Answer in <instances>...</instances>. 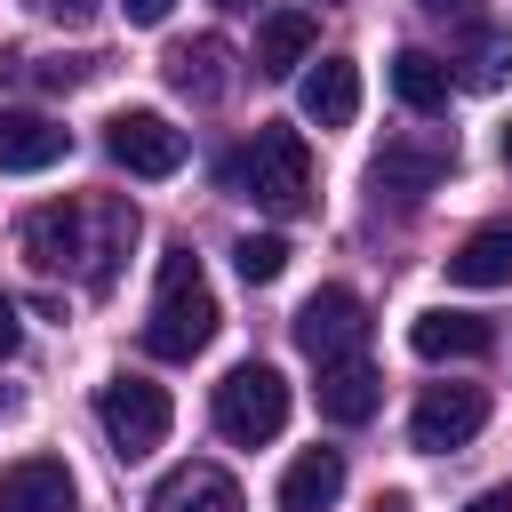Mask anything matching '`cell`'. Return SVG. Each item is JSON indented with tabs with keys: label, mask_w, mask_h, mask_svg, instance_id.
<instances>
[{
	"label": "cell",
	"mask_w": 512,
	"mask_h": 512,
	"mask_svg": "<svg viewBox=\"0 0 512 512\" xmlns=\"http://www.w3.org/2000/svg\"><path fill=\"white\" fill-rule=\"evenodd\" d=\"M376 512H408V504H376Z\"/></svg>",
	"instance_id": "cell-32"
},
{
	"label": "cell",
	"mask_w": 512,
	"mask_h": 512,
	"mask_svg": "<svg viewBox=\"0 0 512 512\" xmlns=\"http://www.w3.org/2000/svg\"><path fill=\"white\" fill-rule=\"evenodd\" d=\"M464 512H512V488H480V496H472Z\"/></svg>",
	"instance_id": "cell-26"
},
{
	"label": "cell",
	"mask_w": 512,
	"mask_h": 512,
	"mask_svg": "<svg viewBox=\"0 0 512 512\" xmlns=\"http://www.w3.org/2000/svg\"><path fill=\"white\" fill-rule=\"evenodd\" d=\"M80 488L64 472V456H24L0 472V512H72Z\"/></svg>",
	"instance_id": "cell-12"
},
{
	"label": "cell",
	"mask_w": 512,
	"mask_h": 512,
	"mask_svg": "<svg viewBox=\"0 0 512 512\" xmlns=\"http://www.w3.org/2000/svg\"><path fill=\"white\" fill-rule=\"evenodd\" d=\"M224 184H232L248 208H264V216L296 224V216L312 208V152H304V136H296V128L264 120V128L224 160Z\"/></svg>",
	"instance_id": "cell-2"
},
{
	"label": "cell",
	"mask_w": 512,
	"mask_h": 512,
	"mask_svg": "<svg viewBox=\"0 0 512 512\" xmlns=\"http://www.w3.org/2000/svg\"><path fill=\"white\" fill-rule=\"evenodd\" d=\"M280 424H288V376L272 360H240L216 384V432L232 448H264V440H280Z\"/></svg>",
	"instance_id": "cell-4"
},
{
	"label": "cell",
	"mask_w": 512,
	"mask_h": 512,
	"mask_svg": "<svg viewBox=\"0 0 512 512\" xmlns=\"http://www.w3.org/2000/svg\"><path fill=\"white\" fill-rule=\"evenodd\" d=\"M216 8H256V0H216Z\"/></svg>",
	"instance_id": "cell-30"
},
{
	"label": "cell",
	"mask_w": 512,
	"mask_h": 512,
	"mask_svg": "<svg viewBox=\"0 0 512 512\" xmlns=\"http://www.w3.org/2000/svg\"><path fill=\"white\" fill-rule=\"evenodd\" d=\"M320 416L328 424H368L376 416V400H384V384H376V368L352 352V360H320Z\"/></svg>",
	"instance_id": "cell-16"
},
{
	"label": "cell",
	"mask_w": 512,
	"mask_h": 512,
	"mask_svg": "<svg viewBox=\"0 0 512 512\" xmlns=\"http://www.w3.org/2000/svg\"><path fill=\"white\" fill-rule=\"evenodd\" d=\"M16 240H24V256H32L40 272H64V280H80L88 296H104V288L120 280L128 248H136V208H128L120 192L48 200V208H32V216L16 224Z\"/></svg>",
	"instance_id": "cell-1"
},
{
	"label": "cell",
	"mask_w": 512,
	"mask_h": 512,
	"mask_svg": "<svg viewBox=\"0 0 512 512\" xmlns=\"http://www.w3.org/2000/svg\"><path fill=\"white\" fill-rule=\"evenodd\" d=\"M8 416H16V392H8V384H0V424H8Z\"/></svg>",
	"instance_id": "cell-29"
},
{
	"label": "cell",
	"mask_w": 512,
	"mask_h": 512,
	"mask_svg": "<svg viewBox=\"0 0 512 512\" xmlns=\"http://www.w3.org/2000/svg\"><path fill=\"white\" fill-rule=\"evenodd\" d=\"M160 72H168V88H176V96H192V104H224V96H232V48H224L216 32L176 40Z\"/></svg>",
	"instance_id": "cell-10"
},
{
	"label": "cell",
	"mask_w": 512,
	"mask_h": 512,
	"mask_svg": "<svg viewBox=\"0 0 512 512\" xmlns=\"http://www.w3.org/2000/svg\"><path fill=\"white\" fill-rule=\"evenodd\" d=\"M232 264H240V280H248V288H264V280H280V272H288V240H280V232H248V240L232 248Z\"/></svg>",
	"instance_id": "cell-23"
},
{
	"label": "cell",
	"mask_w": 512,
	"mask_h": 512,
	"mask_svg": "<svg viewBox=\"0 0 512 512\" xmlns=\"http://www.w3.org/2000/svg\"><path fill=\"white\" fill-rule=\"evenodd\" d=\"M416 8H424V16H464L472 0H416Z\"/></svg>",
	"instance_id": "cell-28"
},
{
	"label": "cell",
	"mask_w": 512,
	"mask_h": 512,
	"mask_svg": "<svg viewBox=\"0 0 512 512\" xmlns=\"http://www.w3.org/2000/svg\"><path fill=\"white\" fill-rule=\"evenodd\" d=\"M144 512H240V480L224 464H176Z\"/></svg>",
	"instance_id": "cell-14"
},
{
	"label": "cell",
	"mask_w": 512,
	"mask_h": 512,
	"mask_svg": "<svg viewBox=\"0 0 512 512\" xmlns=\"http://www.w3.org/2000/svg\"><path fill=\"white\" fill-rule=\"evenodd\" d=\"M216 288H208V272H200V256L192 248H168L160 256V280H152V312H144V352L152 360H192V352H208V336H216Z\"/></svg>",
	"instance_id": "cell-3"
},
{
	"label": "cell",
	"mask_w": 512,
	"mask_h": 512,
	"mask_svg": "<svg viewBox=\"0 0 512 512\" xmlns=\"http://www.w3.org/2000/svg\"><path fill=\"white\" fill-rule=\"evenodd\" d=\"M448 88H456V72H448L440 56H424V48H400V56H392V96H400L408 112H440Z\"/></svg>",
	"instance_id": "cell-20"
},
{
	"label": "cell",
	"mask_w": 512,
	"mask_h": 512,
	"mask_svg": "<svg viewBox=\"0 0 512 512\" xmlns=\"http://www.w3.org/2000/svg\"><path fill=\"white\" fill-rule=\"evenodd\" d=\"M344 496V456L336 448H304L280 480V512H328Z\"/></svg>",
	"instance_id": "cell-17"
},
{
	"label": "cell",
	"mask_w": 512,
	"mask_h": 512,
	"mask_svg": "<svg viewBox=\"0 0 512 512\" xmlns=\"http://www.w3.org/2000/svg\"><path fill=\"white\" fill-rule=\"evenodd\" d=\"M296 64H312V16H304V8H280V16H264V32H256V72H264V80H288Z\"/></svg>",
	"instance_id": "cell-19"
},
{
	"label": "cell",
	"mask_w": 512,
	"mask_h": 512,
	"mask_svg": "<svg viewBox=\"0 0 512 512\" xmlns=\"http://www.w3.org/2000/svg\"><path fill=\"white\" fill-rule=\"evenodd\" d=\"M40 16H56V24H88L96 16V0H32Z\"/></svg>",
	"instance_id": "cell-24"
},
{
	"label": "cell",
	"mask_w": 512,
	"mask_h": 512,
	"mask_svg": "<svg viewBox=\"0 0 512 512\" xmlns=\"http://www.w3.org/2000/svg\"><path fill=\"white\" fill-rule=\"evenodd\" d=\"M488 344H496V328L480 312H416V328H408L416 360H480Z\"/></svg>",
	"instance_id": "cell-15"
},
{
	"label": "cell",
	"mask_w": 512,
	"mask_h": 512,
	"mask_svg": "<svg viewBox=\"0 0 512 512\" xmlns=\"http://www.w3.org/2000/svg\"><path fill=\"white\" fill-rule=\"evenodd\" d=\"M296 104H304L312 128H352V112H360V64L352 56H320L296 80Z\"/></svg>",
	"instance_id": "cell-11"
},
{
	"label": "cell",
	"mask_w": 512,
	"mask_h": 512,
	"mask_svg": "<svg viewBox=\"0 0 512 512\" xmlns=\"http://www.w3.org/2000/svg\"><path fill=\"white\" fill-rule=\"evenodd\" d=\"M456 80H464V88H480V96H488V88H504V80H512V32H496V24H488V32H472V40H464V72H456Z\"/></svg>",
	"instance_id": "cell-21"
},
{
	"label": "cell",
	"mask_w": 512,
	"mask_h": 512,
	"mask_svg": "<svg viewBox=\"0 0 512 512\" xmlns=\"http://www.w3.org/2000/svg\"><path fill=\"white\" fill-rule=\"evenodd\" d=\"M456 168V136H440V128H416V136H392L384 152H376V192H392V200H424L440 176Z\"/></svg>",
	"instance_id": "cell-6"
},
{
	"label": "cell",
	"mask_w": 512,
	"mask_h": 512,
	"mask_svg": "<svg viewBox=\"0 0 512 512\" xmlns=\"http://www.w3.org/2000/svg\"><path fill=\"white\" fill-rule=\"evenodd\" d=\"M104 152L128 176H176L184 168V128H168L160 112H112L104 120Z\"/></svg>",
	"instance_id": "cell-9"
},
{
	"label": "cell",
	"mask_w": 512,
	"mask_h": 512,
	"mask_svg": "<svg viewBox=\"0 0 512 512\" xmlns=\"http://www.w3.org/2000/svg\"><path fill=\"white\" fill-rule=\"evenodd\" d=\"M504 160H512V128H504Z\"/></svg>",
	"instance_id": "cell-31"
},
{
	"label": "cell",
	"mask_w": 512,
	"mask_h": 512,
	"mask_svg": "<svg viewBox=\"0 0 512 512\" xmlns=\"http://www.w3.org/2000/svg\"><path fill=\"white\" fill-rule=\"evenodd\" d=\"M72 152V136L48 120V112H0V168L8 176H40Z\"/></svg>",
	"instance_id": "cell-13"
},
{
	"label": "cell",
	"mask_w": 512,
	"mask_h": 512,
	"mask_svg": "<svg viewBox=\"0 0 512 512\" xmlns=\"http://www.w3.org/2000/svg\"><path fill=\"white\" fill-rule=\"evenodd\" d=\"M448 280H456V288H504V280H512V224H480V232L448 256Z\"/></svg>",
	"instance_id": "cell-18"
},
{
	"label": "cell",
	"mask_w": 512,
	"mask_h": 512,
	"mask_svg": "<svg viewBox=\"0 0 512 512\" xmlns=\"http://www.w3.org/2000/svg\"><path fill=\"white\" fill-rule=\"evenodd\" d=\"M16 336H24V328H16V304H8V296H0V360H8V352H16Z\"/></svg>",
	"instance_id": "cell-27"
},
{
	"label": "cell",
	"mask_w": 512,
	"mask_h": 512,
	"mask_svg": "<svg viewBox=\"0 0 512 512\" xmlns=\"http://www.w3.org/2000/svg\"><path fill=\"white\" fill-rule=\"evenodd\" d=\"M296 344H304L312 360H352V352L368 344V304H360L352 288H312L304 312H296Z\"/></svg>",
	"instance_id": "cell-7"
},
{
	"label": "cell",
	"mask_w": 512,
	"mask_h": 512,
	"mask_svg": "<svg viewBox=\"0 0 512 512\" xmlns=\"http://www.w3.org/2000/svg\"><path fill=\"white\" fill-rule=\"evenodd\" d=\"M120 8H128V24H168L176 0H120Z\"/></svg>",
	"instance_id": "cell-25"
},
{
	"label": "cell",
	"mask_w": 512,
	"mask_h": 512,
	"mask_svg": "<svg viewBox=\"0 0 512 512\" xmlns=\"http://www.w3.org/2000/svg\"><path fill=\"white\" fill-rule=\"evenodd\" d=\"M320 8H328V0H320Z\"/></svg>",
	"instance_id": "cell-33"
},
{
	"label": "cell",
	"mask_w": 512,
	"mask_h": 512,
	"mask_svg": "<svg viewBox=\"0 0 512 512\" xmlns=\"http://www.w3.org/2000/svg\"><path fill=\"white\" fill-rule=\"evenodd\" d=\"M480 424H488V392H480V384H432V392L416 400V416H408V440H416L424 456H448V448H464Z\"/></svg>",
	"instance_id": "cell-8"
},
{
	"label": "cell",
	"mask_w": 512,
	"mask_h": 512,
	"mask_svg": "<svg viewBox=\"0 0 512 512\" xmlns=\"http://www.w3.org/2000/svg\"><path fill=\"white\" fill-rule=\"evenodd\" d=\"M24 88H80L88 72H96V56H16L8 64Z\"/></svg>",
	"instance_id": "cell-22"
},
{
	"label": "cell",
	"mask_w": 512,
	"mask_h": 512,
	"mask_svg": "<svg viewBox=\"0 0 512 512\" xmlns=\"http://www.w3.org/2000/svg\"><path fill=\"white\" fill-rule=\"evenodd\" d=\"M168 392L152 384V376H112L104 392H96V424H104V440H112V456L120 464H144L160 440H168Z\"/></svg>",
	"instance_id": "cell-5"
}]
</instances>
